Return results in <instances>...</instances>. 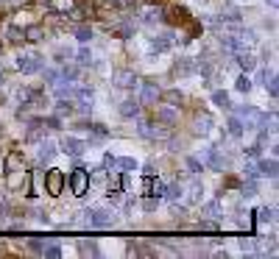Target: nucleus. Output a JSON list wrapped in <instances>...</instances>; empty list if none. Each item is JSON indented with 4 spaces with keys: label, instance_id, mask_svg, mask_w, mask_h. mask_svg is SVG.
Masks as SVG:
<instances>
[{
    "label": "nucleus",
    "instance_id": "nucleus-43",
    "mask_svg": "<svg viewBox=\"0 0 279 259\" xmlns=\"http://www.w3.org/2000/svg\"><path fill=\"white\" fill-rule=\"evenodd\" d=\"M70 17L76 20V23H81V20L87 17V9H84V6H79V9H73V11H70Z\"/></svg>",
    "mask_w": 279,
    "mask_h": 259
},
{
    "label": "nucleus",
    "instance_id": "nucleus-17",
    "mask_svg": "<svg viewBox=\"0 0 279 259\" xmlns=\"http://www.w3.org/2000/svg\"><path fill=\"white\" fill-rule=\"evenodd\" d=\"M235 61H237V67L243 70V73H251V70L257 67V59H254L251 53H246V51L235 53Z\"/></svg>",
    "mask_w": 279,
    "mask_h": 259
},
{
    "label": "nucleus",
    "instance_id": "nucleus-45",
    "mask_svg": "<svg viewBox=\"0 0 279 259\" xmlns=\"http://www.w3.org/2000/svg\"><path fill=\"white\" fill-rule=\"evenodd\" d=\"M246 156H249V159H260V156H262V148H260V145L246 148Z\"/></svg>",
    "mask_w": 279,
    "mask_h": 259
},
{
    "label": "nucleus",
    "instance_id": "nucleus-51",
    "mask_svg": "<svg viewBox=\"0 0 279 259\" xmlns=\"http://www.w3.org/2000/svg\"><path fill=\"white\" fill-rule=\"evenodd\" d=\"M28 248H31V251H36V254H42V248H45V245H42L39 240H28Z\"/></svg>",
    "mask_w": 279,
    "mask_h": 259
},
{
    "label": "nucleus",
    "instance_id": "nucleus-19",
    "mask_svg": "<svg viewBox=\"0 0 279 259\" xmlns=\"http://www.w3.org/2000/svg\"><path fill=\"white\" fill-rule=\"evenodd\" d=\"M159 98H165V104L167 106H179L184 104V92H179V89H167V92H159Z\"/></svg>",
    "mask_w": 279,
    "mask_h": 259
},
{
    "label": "nucleus",
    "instance_id": "nucleus-29",
    "mask_svg": "<svg viewBox=\"0 0 279 259\" xmlns=\"http://www.w3.org/2000/svg\"><path fill=\"white\" fill-rule=\"evenodd\" d=\"M26 198H36V173L26 176Z\"/></svg>",
    "mask_w": 279,
    "mask_h": 259
},
{
    "label": "nucleus",
    "instance_id": "nucleus-52",
    "mask_svg": "<svg viewBox=\"0 0 279 259\" xmlns=\"http://www.w3.org/2000/svg\"><path fill=\"white\" fill-rule=\"evenodd\" d=\"M218 226L212 223V220H201V232H215Z\"/></svg>",
    "mask_w": 279,
    "mask_h": 259
},
{
    "label": "nucleus",
    "instance_id": "nucleus-49",
    "mask_svg": "<svg viewBox=\"0 0 279 259\" xmlns=\"http://www.w3.org/2000/svg\"><path fill=\"white\" fill-rule=\"evenodd\" d=\"M114 164H117V156H112V154H106V156H104V167H106V170H112Z\"/></svg>",
    "mask_w": 279,
    "mask_h": 259
},
{
    "label": "nucleus",
    "instance_id": "nucleus-55",
    "mask_svg": "<svg viewBox=\"0 0 279 259\" xmlns=\"http://www.w3.org/2000/svg\"><path fill=\"white\" fill-rule=\"evenodd\" d=\"M129 3H131V0H129Z\"/></svg>",
    "mask_w": 279,
    "mask_h": 259
},
{
    "label": "nucleus",
    "instance_id": "nucleus-18",
    "mask_svg": "<svg viewBox=\"0 0 279 259\" xmlns=\"http://www.w3.org/2000/svg\"><path fill=\"white\" fill-rule=\"evenodd\" d=\"M212 126H215V123H212V114H207V112L195 114V131H198V134H209Z\"/></svg>",
    "mask_w": 279,
    "mask_h": 259
},
{
    "label": "nucleus",
    "instance_id": "nucleus-7",
    "mask_svg": "<svg viewBox=\"0 0 279 259\" xmlns=\"http://www.w3.org/2000/svg\"><path fill=\"white\" fill-rule=\"evenodd\" d=\"M59 148H61V154H67V156H73V159H76V156H81L84 151H87V142H84V139H79V137H64Z\"/></svg>",
    "mask_w": 279,
    "mask_h": 259
},
{
    "label": "nucleus",
    "instance_id": "nucleus-30",
    "mask_svg": "<svg viewBox=\"0 0 279 259\" xmlns=\"http://www.w3.org/2000/svg\"><path fill=\"white\" fill-rule=\"evenodd\" d=\"M201 195H204V184H201L198 179H195V181L190 184V204H198Z\"/></svg>",
    "mask_w": 279,
    "mask_h": 259
},
{
    "label": "nucleus",
    "instance_id": "nucleus-54",
    "mask_svg": "<svg viewBox=\"0 0 279 259\" xmlns=\"http://www.w3.org/2000/svg\"><path fill=\"white\" fill-rule=\"evenodd\" d=\"M0 81H3V70H0Z\"/></svg>",
    "mask_w": 279,
    "mask_h": 259
},
{
    "label": "nucleus",
    "instance_id": "nucleus-1",
    "mask_svg": "<svg viewBox=\"0 0 279 259\" xmlns=\"http://www.w3.org/2000/svg\"><path fill=\"white\" fill-rule=\"evenodd\" d=\"M64 181L70 184V192H73L76 198H84V195H87V190H89V170L76 167L70 176H64Z\"/></svg>",
    "mask_w": 279,
    "mask_h": 259
},
{
    "label": "nucleus",
    "instance_id": "nucleus-22",
    "mask_svg": "<svg viewBox=\"0 0 279 259\" xmlns=\"http://www.w3.org/2000/svg\"><path fill=\"white\" fill-rule=\"evenodd\" d=\"M79 76H81V67H73V64H70V67H61V70H59V78H61V81H67V84L79 81Z\"/></svg>",
    "mask_w": 279,
    "mask_h": 259
},
{
    "label": "nucleus",
    "instance_id": "nucleus-46",
    "mask_svg": "<svg viewBox=\"0 0 279 259\" xmlns=\"http://www.w3.org/2000/svg\"><path fill=\"white\" fill-rule=\"evenodd\" d=\"M243 176H246V179H260V173H257V167H254V164H246V167H243Z\"/></svg>",
    "mask_w": 279,
    "mask_h": 259
},
{
    "label": "nucleus",
    "instance_id": "nucleus-32",
    "mask_svg": "<svg viewBox=\"0 0 279 259\" xmlns=\"http://www.w3.org/2000/svg\"><path fill=\"white\" fill-rule=\"evenodd\" d=\"M76 39H79L81 45H87L89 39H92V28H89V26H79V28H76Z\"/></svg>",
    "mask_w": 279,
    "mask_h": 259
},
{
    "label": "nucleus",
    "instance_id": "nucleus-48",
    "mask_svg": "<svg viewBox=\"0 0 279 259\" xmlns=\"http://www.w3.org/2000/svg\"><path fill=\"white\" fill-rule=\"evenodd\" d=\"M157 207H159V198H145L142 201V209H148V212H154Z\"/></svg>",
    "mask_w": 279,
    "mask_h": 259
},
{
    "label": "nucleus",
    "instance_id": "nucleus-50",
    "mask_svg": "<svg viewBox=\"0 0 279 259\" xmlns=\"http://www.w3.org/2000/svg\"><path fill=\"white\" fill-rule=\"evenodd\" d=\"M81 251H84V254H92V257H98V254H101V251H98V245H92V242H84V245H81Z\"/></svg>",
    "mask_w": 279,
    "mask_h": 259
},
{
    "label": "nucleus",
    "instance_id": "nucleus-24",
    "mask_svg": "<svg viewBox=\"0 0 279 259\" xmlns=\"http://www.w3.org/2000/svg\"><path fill=\"white\" fill-rule=\"evenodd\" d=\"M157 120H162V123H176V106H165V109H159L157 112Z\"/></svg>",
    "mask_w": 279,
    "mask_h": 259
},
{
    "label": "nucleus",
    "instance_id": "nucleus-35",
    "mask_svg": "<svg viewBox=\"0 0 279 259\" xmlns=\"http://www.w3.org/2000/svg\"><path fill=\"white\" fill-rule=\"evenodd\" d=\"M87 129L92 131V134H95L98 139H104V137H109V129H106V126H101V123H89Z\"/></svg>",
    "mask_w": 279,
    "mask_h": 259
},
{
    "label": "nucleus",
    "instance_id": "nucleus-15",
    "mask_svg": "<svg viewBox=\"0 0 279 259\" xmlns=\"http://www.w3.org/2000/svg\"><path fill=\"white\" fill-rule=\"evenodd\" d=\"M162 17H165V9H162V6H157V9L151 6L148 11H142V14H140V23H145V26H154V23H162Z\"/></svg>",
    "mask_w": 279,
    "mask_h": 259
},
{
    "label": "nucleus",
    "instance_id": "nucleus-41",
    "mask_svg": "<svg viewBox=\"0 0 279 259\" xmlns=\"http://www.w3.org/2000/svg\"><path fill=\"white\" fill-rule=\"evenodd\" d=\"M265 89H268V95H271V98H277L279 89H277V76H274V73H271V78L265 81Z\"/></svg>",
    "mask_w": 279,
    "mask_h": 259
},
{
    "label": "nucleus",
    "instance_id": "nucleus-20",
    "mask_svg": "<svg viewBox=\"0 0 279 259\" xmlns=\"http://www.w3.org/2000/svg\"><path fill=\"white\" fill-rule=\"evenodd\" d=\"M184 195V187L179 181H173V184H165V195L162 198H167V201H179Z\"/></svg>",
    "mask_w": 279,
    "mask_h": 259
},
{
    "label": "nucleus",
    "instance_id": "nucleus-8",
    "mask_svg": "<svg viewBox=\"0 0 279 259\" xmlns=\"http://www.w3.org/2000/svg\"><path fill=\"white\" fill-rule=\"evenodd\" d=\"M173 48V31H165V34H157L151 39V53H165Z\"/></svg>",
    "mask_w": 279,
    "mask_h": 259
},
{
    "label": "nucleus",
    "instance_id": "nucleus-10",
    "mask_svg": "<svg viewBox=\"0 0 279 259\" xmlns=\"http://www.w3.org/2000/svg\"><path fill=\"white\" fill-rule=\"evenodd\" d=\"M56 156V142H51V139H42L39 142V154H36V162L39 164H48Z\"/></svg>",
    "mask_w": 279,
    "mask_h": 259
},
{
    "label": "nucleus",
    "instance_id": "nucleus-36",
    "mask_svg": "<svg viewBox=\"0 0 279 259\" xmlns=\"http://www.w3.org/2000/svg\"><path fill=\"white\" fill-rule=\"evenodd\" d=\"M56 98H73V84L61 81V84L56 86Z\"/></svg>",
    "mask_w": 279,
    "mask_h": 259
},
{
    "label": "nucleus",
    "instance_id": "nucleus-13",
    "mask_svg": "<svg viewBox=\"0 0 279 259\" xmlns=\"http://www.w3.org/2000/svg\"><path fill=\"white\" fill-rule=\"evenodd\" d=\"M176 76H195L198 73V61L195 59H179L176 61V67H173Z\"/></svg>",
    "mask_w": 279,
    "mask_h": 259
},
{
    "label": "nucleus",
    "instance_id": "nucleus-23",
    "mask_svg": "<svg viewBox=\"0 0 279 259\" xmlns=\"http://www.w3.org/2000/svg\"><path fill=\"white\" fill-rule=\"evenodd\" d=\"M73 112H76V104L70 98H59L56 101V114H73Z\"/></svg>",
    "mask_w": 279,
    "mask_h": 259
},
{
    "label": "nucleus",
    "instance_id": "nucleus-5",
    "mask_svg": "<svg viewBox=\"0 0 279 259\" xmlns=\"http://www.w3.org/2000/svg\"><path fill=\"white\" fill-rule=\"evenodd\" d=\"M134 120H137V134H140V137H145V139H162V137H167V131L159 129V126H154V123L140 120V117H134Z\"/></svg>",
    "mask_w": 279,
    "mask_h": 259
},
{
    "label": "nucleus",
    "instance_id": "nucleus-34",
    "mask_svg": "<svg viewBox=\"0 0 279 259\" xmlns=\"http://www.w3.org/2000/svg\"><path fill=\"white\" fill-rule=\"evenodd\" d=\"M257 195V179H246L243 184V198H254Z\"/></svg>",
    "mask_w": 279,
    "mask_h": 259
},
{
    "label": "nucleus",
    "instance_id": "nucleus-42",
    "mask_svg": "<svg viewBox=\"0 0 279 259\" xmlns=\"http://www.w3.org/2000/svg\"><path fill=\"white\" fill-rule=\"evenodd\" d=\"M42 126H48V129H53V131H56V129H61L59 114H53V117H45V120H42Z\"/></svg>",
    "mask_w": 279,
    "mask_h": 259
},
{
    "label": "nucleus",
    "instance_id": "nucleus-4",
    "mask_svg": "<svg viewBox=\"0 0 279 259\" xmlns=\"http://www.w3.org/2000/svg\"><path fill=\"white\" fill-rule=\"evenodd\" d=\"M45 190H48V195H53V198L61 195V190H64V173L56 170V167L45 173Z\"/></svg>",
    "mask_w": 279,
    "mask_h": 259
},
{
    "label": "nucleus",
    "instance_id": "nucleus-37",
    "mask_svg": "<svg viewBox=\"0 0 279 259\" xmlns=\"http://www.w3.org/2000/svg\"><path fill=\"white\" fill-rule=\"evenodd\" d=\"M187 170H190V176H198V173H204V162H198V159H187Z\"/></svg>",
    "mask_w": 279,
    "mask_h": 259
},
{
    "label": "nucleus",
    "instance_id": "nucleus-11",
    "mask_svg": "<svg viewBox=\"0 0 279 259\" xmlns=\"http://www.w3.org/2000/svg\"><path fill=\"white\" fill-rule=\"evenodd\" d=\"M137 101H140V104H145V106L157 104V101H159V86L157 84H142V92H140Z\"/></svg>",
    "mask_w": 279,
    "mask_h": 259
},
{
    "label": "nucleus",
    "instance_id": "nucleus-27",
    "mask_svg": "<svg viewBox=\"0 0 279 259\" xmlns=\"http://www.w3.org/2000/svg\"><path fill=\"white\" fill-rule=\"evenodd\" d=\"M212 104L221 106V109H232V104H229V95L223 92V89H215V92H212Z\"/></svg>",
    "mask_w": 279,
    "mask_h": 259
},
{
    "label": "nucleus",
    "instance_id": "nucleus-3",
    "mask_svg": "<svg viewBox=\"0 0 279 259\" xmlns=\"http://www.w3.org/2000/svg\"><path fill=\"white\" fill-rule=\"evenodd\" d=\"M84 217H87L89 229H109V226H112V215H109L106 209H87Z\"/></svg>",
    "mask_w": 279,
    "mask_h": 259
},
{
    "label": "nucleus",
    "instance_id": "nucleus-40",
    "mask_svg": "<svg viewBox=\"0 0 279 259\" xmlns=\"http://www.w3.org/2000/svg\"><path fill=\"white\" fill-rule=\"evenodd\" d=\"M42 257L59 259V257H61V248H59V245H45V248H42Z\"/></svg>",
    "mask_w": 279,
    "mask_h": 259
},
{
    "label": "nucleus",
    "instance_id": "nucleus-9",
    "mask_svg": "<svg viewBox=\"0 0 279 259\" xmlns=\"http://www.w3.org/2000/svg\"><path fill=\"white\" fill-rule=\"evenodd\" d=\"M201 156H204V164H209L212 170H223V167H226V159H223L215 148H201Z\"/></svg>",
    "mask_w": 279,
    "mask_h": 259
},
{
    "label": "nucleus",
    "instance_id": "nucleus-16",
    "mask_svg": "<svg viewBox=\"0 0 279 259\" xmlns=\"http://www.w3.org/2000/svg\"><path fill=\"white\" fill-rule=\"evenodd\" d=\"M140 109H142V104H140L137 98H129V101H123L120 104V114L123 117H140Z\"/></svg>",
    "mask_w": 279,
    "mask_h": 259
},
{
    "label": "nucleus",
    "instance_id": "nucleus-12",
    "mask_svg": "<svg viewBox=\"0 0 279 259\" xmlns=\"http://www.w3.org/2000/svg\"><path fill=\"white\" fill-rule=\"evenodd\" d=\"M254 167H257V173L265 176V179H277V159H262V156H260Z\"/></svg>",
    "mask_w": 279,
    "mask_h": 259
},
{
    "label": "nucleus",
    "instance_id": "nucleus-53",
    "mask_svg": "<svg viewBox=\"0 0 279 259\" xmlns=\"http://www.w3.org/2000/svg\"><path fill=\"white\" fill-rule=\"evenodd\" d=\"M257 78H260V84H265V81L271 78V73H268V70H260V76H257Z\"/></svg>",
    "mask_w": 279,
    "mask_h": 259
},
{
    "label": "nucleus",
    "instance_id": "nucleus-25",
    "mask_svg": "<svg viewBox=\"0 0 279 259\" xmlns=\"http://www.w3.org/2000/svg\"><path fill=\"white\" fill-rule=\"evenodd\" d=\"M251 78H249V73H240V76H237V81H235V89L237 92H251Z\"/></svg>",
    "mask_w": 279,
    "mask_h": 259
},
{
    "label": "nucleus",
    "instance_id": "nucleus-33",
    "mask_svg": "<svg viewBox=\"0 0 279 259\" xmlns=\"http://www.w3.org/2000/svg\"><path fill=\"white\" fill-rule=\"evenodd\" d=\"M201 215H204V217H221V204H218V201L207 204V207L201 209Z\"/></svg>",
    "mask_w": 279,
    "mask_h": 259
},
{
    "label": "nucleus",
    "instance_id": "nucleus-26",
    "mask_svg": "<svg viewBox=\"0 0 279 259\" xmlns=\"http://www.w3.org/2000/svg\"><path fill=\"white\" fill-rule=\"evenodd\" d=\"M76 61H79V67H89L92 64V53H89L87 45H81V51L76 53Z\"/></svg>",
    "mask_w": 279,
    "mask_h": 259
},
{
    "label": "nucleus",
    "instance_id": "nucleus-47",
    "mask_svg": "<svg viewBox=\"0 0 279 259\" xmlns=\"http://www.w3.org/2000/svg\"><path fill=\"white\" fill-rule=\"evenodd\" d=\"M45 81H48V84H56V81H59V70H45Z\"/></svg>",
    "mask_w": 279,
    "mask_h": 259
},
{
    "label": "nucleus",
    "instance_id": "nucleus-44",
    "mask_svg": "<svg viewBox=\"0 0 279 259\" xmlns=\"http://www.w3.org/2000/svg\"><path fill=\"white\" fill-rule=\"evenodd\" d=\"M26 36H23V31L20 28H9V42H23Z\"/></svg>",
    "mask_w": 279,
    "mask_h": 259
},
{
    "label": "nucleus",
    "instance_id": "nucleus-28",
    "mask_svg": "<svg viewBox=\"0 0 279 259\" xmlns=\"http://www.w3.org/2000/svg\"><path fill=\"white\" fill-rule=\"evenodd\" d=\"M14 167H23V154H11V156H6V164H3V170L11 173Z\"/></svg>",
    "mask_w": 279,
    "mask_h": 259
},
{
    "label": "nucleus",
    "instance_id": "nucleus-39",
    "mask_svg": "<svg viewBox=\"0 0 279 259\" xmlns=\"http://www.w3.org/2000/svg\"><path fill=\"white\" fill-rule=\"evenodd\" d=\"M114 167H123V170H137V162H134L131 156H123V159H117Z\"/></svg>",
    "mask_w": 279,
    "mask_h": 259
},
{
    "label": "nucleus",
    "instance_id": "nucleus-38",
    "mask_svg": "<svg viewBox=\"0 0 279 259\" xmlns=\"http://www.w3.org/2000/svg\"><path fill=\"white\" fill-rule=\"evenodd\" d=\"M254 215H260V217H257V220H262V223H271V220H274V215H277V212H274V209H268V207H262V209H257Z\"/></svg>",
    "mask_w": 279,
    "mask_h": 259
},
{
    "label": "nucleus",
    "instance_id": "nucleus-6",
    "mask_svg": "<svg viewBox=\"0 0 279 259\" xmlns=\"http://www.w3.org/2000/svg\"><path fill=\"white\" fill-rule=\"evenodd\" d=\"M112 84L120 86V89H134L140 84V78L131 73V70H114L112 73Z\"/></svg>",
    "mask_w": 279,
    "mask_h": 259
},
{
    "label": "nucleus",
    "instance_id": "nucleus-2",
    "mask_svg": "<svg viewBox=\"0 0 279 259\" xmlns=\"http://www.w3.org/2000/svg\"><path fill=\"white\" fill-rule=\"evenodd\" d=\"M17 70L20 73H26V76H31V73H42L45 59L39 56V53H23V56H17Z\"/></svg>",
    "mask_w": 279,
    "mask_h": 259
},
{
    "label": "nucleus",
    "instance_id": "nucleus-14",
    "mask_svg": "<svg viewBox=\"0 0 279 259\" xmlns=\"http://www.w3.org/2000/svg\"><path fill=\"white\" fill-rule=\"evenodd\" d=\"M221 48L235 56V53L246 51V42H243V39H237V36H221Z\"/></svg>",
    "mask_w": 279,
    "mask_h": 259
},
{
    "label": "nucleus",
    "instance_id": "nucleus-31",
    "mask_svg": "<svg viewBox=\"0 0 279 259\" xmlns=\"http://www.w3.org/2000/svg\"><path fill=\"white\" fill-rule=\"evenodd\" d=\"M23 36H26L28 42H39V39H42V28L39 26H28L26 31H23Z\"/></svg>",
    "mask_w": 279,
    "mask_h": 259
},
{
    "label": "nucleus",
    "instance_id": "nucleus-21",
    "mask_svg": "<svg viewBox=\"0 0 279 259\" xmlns=\"http://www.w3.org/2000/svg\"><path fill=\"white\" fill-rule=\"evenodd\" d=\"M226 129H229V134H232V137H243L246 134V126H243V120H240V117H229V123H226Z\"/></svg>",
    "mask_w": 279,
    "mask_h": 259
}]
</instances>
